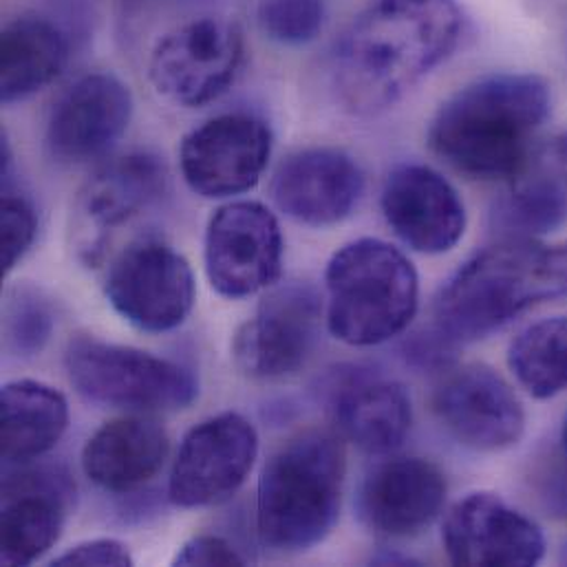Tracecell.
Segmentation results:
<instances>
[{
	"mask_svg": "<svg viewBox=\"0 0 567 567\" xmlns=\"http://www.w3.org/2000/svg\"><path fill=\"white\" fill-rule=\"evenodd\" d=\"M457 0H373L331 53V89L344 111L378 115L398 104L462 40Z\"/></svg>",
	"mask_w": 567,
	"mask_h": 567,
	"instance_id": "6da1fadb",
	"label": "cell"
},
{
	"mask_svg": "<svg viewBox=\"0 0 567 567\" xmlns=\"http://www.w3.org/2000/svg\"><path fill=\"white\" fill-rule=\"evenodd\" d=\"M550 115V89L530 73L482 78L442 104L429 144L455 171L475 179H517L533 164Z\"/></svg>",
	"mask_w": 567,
	"mask_h": 567,
	"instance_id": "7a4b0ae2",
	"label": "cell"
},
{
	"mask_svg": "<svg viewBox=\"0 0 567 567\" xmlns=\"http://www.w3.org/2000/svg\"><path fill=\"white\" fill-rule=\"evenodd\" d=\"M566 296L550 248L506 239L468 259L435 300V329L453 344L482 340L530 307Z\"/></svg>",
	"mask_w": 567,
	"mask_h": 567,
	"instance_id": "3957f363",
	"label": "cell"
},
{
	"mask_svg": "<svg viewBox=\"0 0 567 567\" xmlns=\"http://www.w3.org/2000/svg\"><path fill=\"white\" fill-rule=\"evenodd\" d=\"M344 446L329 431H305L268 460L257 493V530L275 553H305L336 526L344 484Z\"/></svg>",
	"mask_w": 567,
	"mask_h": 567,
	"instance_id": "277c9868",
	"label": "cell"
},
{
	"mask_svg": "<svg viewBox=\"0 0 567 567\" xmlns=\"http://www.w3.org/2000/svg\"><path fill=\"white\" fill-rule=\"evenodd\" d=\"M327 327L351 347H373L400 336L417 311L420 279L395 246L358 239L329 261Z\"/></svg>",
	"mask_w": 567,
	"mask_h": 567,
	"instance_id": "5b68a950",
	"label": "cell"
},
{
	"mask_svg": "<svg viewBox=\"0 0 567 567\" xmlns=\"http://www.w3.org/2000/svg\"><path fill=\"white\" fill-rule=\"evenodd\" d=\"M64 369L84 400L133 413L182 411L199 395V382L184 364L95 336L69 342Z\"/></svg>",
	"mask_w": 567,
	"mask_h": 567,
	"instance_id": "8992f818",
	"label": "cell"
},
{
	"mask_svg": "<svg viewBox=\"0 0 567 567\" xmlns=\"http://www.w3.org/2000/svg\"><path fill=\"white\" fill-rule=\"evenodd\" d=\"M246 58L241 27L226 16H197L175 24L148 55V78L168 102L186 109L219 100Z\"/></svg>",
	"mask_w": 567,
	"mask_h": 567,
	"instance_id": "52a82bcc",
	"label": "cell"
},
{
	"mask_svg": "<svg viewBox=\"0 0 567 567\" xmlns=\"http://www.w3.org/2000/svg\"><path fill=\"white\" fill-rule=\"evenodd\" d=\"M168 168L162 157L137 151L102 164L78 190L69 237L75 257L97 266L122 228L162 204Z\"/></svg>",
	"mask_w": 567,
	"mask_h": 567,
	"instance_id": "ba28073f",
	"label": "cell"
},
{
	"mask_svg": "<svg viewBox=\"0 0 567 567\" xmlns=\"http://www.w3.org/2000/svg\"><path fill=\"white\" fill-rule=\"evenodd\" d=\"M104 291L111 307L133 327L164 333L190 316L197 287L190 264L173 246L140 237L113 257Z\"/></svg>",
	"mask_w": 567,
	"mask_h": 567,
	"instance_id": "9c48e42d",
	"label": "cell"
},
{
	"mask_svg": "<svg viewBox=\"0 0 567 567\" xmlns=\"http://www.w3.org/2000/svg\"><path fill=\"white\" fill-rule=\"evenodd\" d=\"M284 230L277 215L259 202L221 206L206 228V275L226 298H248L279 281Z\"/></svg>",
	"mask_w": 567,
	"mask_h": 567,
	"instance_id": "30bf717a",
	"label": "cell"
},
{
	"mask_svg": "<svg viewBox=\"0 0 567 567\" xmlns=\"http://www.w3.org/2000/svg\"><path fill=\"white\" fill-rule=\"evenodd\" d=\"M272 155V131L252 113H224L193 128L179 148L182 177L206 199L250 193Z\"/></svg>",
	"mask_w": 567,
	"mask_h": 567,
	"instance_id": "8fae6325",
	"label": "cell"
},
{
	"mask_svg": "<svg viewBox=\"0 0 567 567\" xmlns=\"http://www.w3.org/2000/svg\"><path fill=\"white\" fill-rule=\"evenodd\" d=\"M259 435L239 413H219L190 429L175 457L168 497L179 508H206L230 499L250 477Z\"/></svg>",
	"mask_w": 567,
	"mask_h": 567,
	"instance_id": "7c38bea8",
	"label": "cell"
},
{
	"mask_svg": "<svg viewBox=\"0 0 567 567\" xmlns=\"http://www.w3.org/2000/svg\"><path fill=\"white\" fill-rule=\"evenodd\" d=\"M133 117V93L117 75L95 71L71 82L55 100L44 131L49 157L84 166L106 157Z\"/></svg>",
	"mask_w": 567,
	"mask_h": 567,
	"instance_id": "4fadbf2b",
	"label": "cell"
},
{
	"mask_svg": "<svg viewBox=\"0 0 567 567\" xmlns=\"http://www.w3.org/2000/svg\"><path fill=\"white\" fill-rule=\"evenodd\" d=\"M320 331V300L307 285L279 287L233 340L237 369L252 380L296 375L313 355Z\"/></svg>",
	"mask_w": 567,
	"mask_h": 567,
	"instance_id": "5bb4252c",
	"label": "cell"
},
{
	"mask_svg": "<svg viewBox=\"0 0 567 567\" xmlns=\"http://www.w3.org/2000/svg\"><path fill=\"white\" fill-rule=\"evenodd\" d=\"M433 411L460 444L482 453L506 451L526 431L519 398L486 364H462L446 371L433 391Z\"/></svg>",
	"mask_w": 567,
	"mask_h": 567,
	"instance_id": "9a60e30c",
	"label": "cell"
},
{
	"mask_svg": "<svg viewBox=\"0 0 567 567\" xmlns=\"http://www.w3.org/2000/svg\"><path fill=\"white\" fill-rule=\"evenodd\" d=\"M442 542L455 566H537L544 533L495 493H471L444 519Z\"/></svg>",
	"mask_w": 567,
	"mask_h": 567,
	"instance_id": "2e32d148",
	"label": "cell"
},
{
	"mask_svg": "<svg viewBox=\"0 0 567 567\" xmlns=\"http://www.w3.org/2000/svg\"><path fill=\"white\" fill-rule=\"evenodd\" d=\"M382 215L415 252L444 255L466 233V208L453 184L424 164H402L382 188Z\"/></svg>",
	"mask_w": 567,
	"mask_h": 567,
	"instance_id": "e0dca14e",
	"label": "cell"
},
{
	"mask_svg": "<svg viewBox=\"0 0 567 567\" xmlns=\"http://www.w3.org/2000/svg\"><path fill=\"white\" fill-rule=\"evenodd\" d=\"M11 468L2 482L0 561L31 566L60 539L75 486L58 468Z\"/></svg>",
	"mask_w": 567,
	"mask_h": 567,
	"instance_id": "ac0fdd59",
	"label": "cell"
},
{
	"mask_svg": "<svg viewBox=\"0 0 567 567\" xmlns=\"http://www.w3.org/2000/svg\"><path fill=\"white\" fill-rule=\"evenodd\" d=\"M362 193V168L338 148H302L287 155L270 184L272 202L285 217L311 228L351 217Z\"/></svg>",
	"mask_w": 567,
	"mask_h": 567,
	"instance_id": "d6986e66",
	"label": "cell"
},
{
	"mask_svg": "<svg viewBox=\"0 0 567 567\" xmlns=\"http://www.w3.org/2000/svg\"><path fill=\"white\" fill-rule=\"evenodd\" d=\"M327 409L342 437L373 455L395 451L406 440L413 422L406 389L362 367H349L331 375Z\"/></svg>",
	"mask_w": 567,
	"mask_h": 567,
	"instance_id": "ffe728a7",
	"label": "cell"
},
{
	"mask_svg": "<svg viewBox=\"0 0 567 567\" xmlns=\"http://www.w3.org/2000/svg\"><path fill=\"white\" fill-rule=\"evenodd\" d=\"M446 480L422 457H395L375 466L358 495L362 524L384 537H413L442 513Z\"/></svg>",
	"mask_w": 567,
	"mask_h": 567,
	"instance_id": "44dd1931",
	"label": "cell"
},
{
	"mask_svg": "<svg viewBox=\"0 0 567 567\" xmlns=\"http://www.w3.org/2000/svg\"><path fill=\"white\" fill-rule=\"evenodd\" d=\"M171 451L164 426L151 417L126 415L100 426L82 449L84 475L109 493H131L148 484Z\"/></svg>",
	"mask_w": 567,
	"mask_h": 567,
	"instance_id": "7402d4cb",
	"label": "cell"
},
{
	"mask_svg": "<svg viewBox=\"0 0 567 567\" xmlns=\"http://www.w3.org/2000/svg\"><path fill=\"white\" fill-rule=\"evenodd\" d=\"M71 40L49 16L22 13L9 20L0 38V97L22 102L47 89L69 64Z\"/></svg>",
	"mask_w": 567,
	"mask_h": 567,
	"instance_id": "603a6c76",
	"label": "cell"
},
{
	"mask_svg": "<svg viewBox=\"0 0 567 567\" xmlns=\"http://www.w3.org/2000/svg\"><path fill=\"white\" fill-rule=\"evenodd\" d=\"M2 460L20 466L49 453L69 426L66 398L38 380H13L0 393Z\"/></svg>",
	"mask_w": 567,
	"mask_h": 567,
	"instance_id": "cb8c5ba5",
	"label": "cell"
},
{
	"mask_svg": "<svg viewBox=\"0 0 567 567\" xmlns=\"http://www.w3.org/2000/svg\"><path fill=\"white\" fill-rule=\"evenodd\" d=\"M513 190L497 204L495 226L506 239H533L555 233L567 219V177L528 168L513 179Z\"/></svg>",
	"mask_w": 567,
	"mask_h": 567,
	"instance_id": "d4e9b609",
	"label": "cell"
},
{
	"mask_svg": "<svg viewBox=\"0 0 567 567\" xmlns=\"http://www.w3.org/2000/svg\"><path fill=\"white\" fill-rule=\"evenodd\" d=\"M519 384L539 400L567 389V316L548 318L524 329L508 351Z\"/></svg>",
	"mask_w": 567,
	"mask_h": 567,
	"instance_id": "484cf974",
	"label": "cell"
},
{
	"mask_svg": "<svg viewBox=\"0 0 567 567\" xmlns=\"http://www.w3.org/2000/svg\"><path fill=\"white\" fill-rule=\"evenodd\" d=\"M53 327V305L38 287L22 284L9 289L2 309V340L11 355H38L47 347Z\"/></svg>",
	"mask_w": 567,
	"mask_h": 567,
	"instance_id": "4316f807",
	"label": "cell"
},
{
	"mask_svg": "<svg viewBox=\"0 0 567 567\" xmlns=\"http://www.w3.org/2000/svg\"><path fill=\"white\" fill-rule=\"evenodd\" d=\"M257 18L272 42L305 47L322 33L327 4L324 0H261Z\"/></svg>",
	"mask_w": 567,
	"mask_h": 567,
	"instance_id": "83f0119b",
	"label": "cell"
},
{
	"mask_svg": "<svg viewBox=\"0 0 567 567\" xmlns=\"http://www.w3.org/2000/svg\"><path fill=\"white\" fill-rule=\"evenodd\" d=\"M0 228H2V272L9 275L35 241L38 215L33 204L24 195L11 190L7 184L2 190Z\"/></svg>",
	"mask_w": 567,
	"mask_h": 567,
	"instance_id": "f1b7e54d",
	"label": "cell"
},
{
	"mask_svg": "<svg viewBox=\"0 0 567 567\" xmlns=\"http://www.w3.org/2000/svg\"><path fill=\"white\" fill-rule=\"evenodd\" d=\"M53 566L128 567L133 566V555L128 546L117 539H89V542L75 544L73 548L55 557Z\"/></svg>",
	"mask_w": 567,
	"mask_h": 567,
	"instance_id": "f546056e",
	"label": "cell"
},
{
	"mask_svg": "<svg viewBox=\"0 0 567 567\" xmlns=\"http://www.w3.org/2000/svg\"><path fill=\"white\" fill-rule=\"evenodd\" d=\"M535 491L548 515L567 519V451L553 453L535 475Z\"/></svg>",
	"mask_w": 567,
	"mask_h": 567,
	"instance_id": "4dcf8cb0",
	"label": "cell"
},
{
	"mask_svg": "<svg viewBox=\"0 0 567 567\" xmlns=\"http://www.w3.org/2000/svg\"><path fill=\"white\" fill-rule=\"evenodd\" d=\"M175 566H246V557L224 537L197 535L182 546Z\"/></svg>",
	"mask_w": 567,
	"mask_h": 567,
	"instance_id": "1f68e13d",
	"label": "cell"
},
{
	"mask_svg": "<svg viewBox=\"0 0 567 567\" xmlns=\"http://www.w3.org/2000/svg\"><path fill=\"white\" fill-rule=\"evenodd\" d=\"M553 255H555V266H557L559 279H561V285H564V293L567 296V244L561 246V248H555Z\"/></svg>",
	"mask_w": 567,
	"mask_h": 567,
	"instance_id": "d6a6232c",
	"label": "cell"
},
{
	"mask_svg": "<svg viewBox=\"0 0 567 567\" xmlns=\"http://www.w3.org/2000/svg\"><path fill=\"white\" fill-rule=\"evenodd\" d=\"M559 166H561V171L567 177V135L566 140L559 144Z\"/></svg>",
	"mask_w": 567,
	"mask_h": 567,
	"instance_id": "836d02e7",
	"label": "cell"
},
{
	"mask_svg": "<svg viewBox=\"0 0 567 567\" xmlns=\"http://www.w3.org/2000/svg\"><path fill=\"white\" fill-rule=\"evenodd\" d=\"M564 449L567 451V417H566V424H564Z\"/></svg>",
	"mask_w": 567,
	"mask_h": 567,
	"instance_id": "e575fe53",
	"label": "cell"
}]
</instances>
